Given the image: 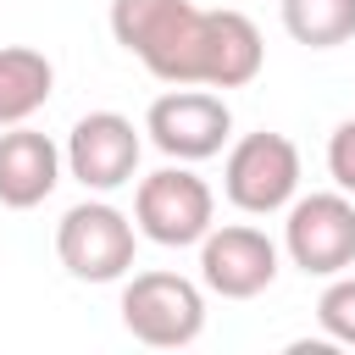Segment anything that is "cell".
Returning <instances> with one entry per match:
<instances>
[{"mask_svg": "<svg viewBox=\"0 0 355 355\" xmlns=\"http://www.w3.org/2000/svg\"><path fill=\"white\" fill-rule=\"evenodd\" d=\"M111 39L172 89H244L266 67L261 28L227 6L200 11L194 0H111Z\"/></svg>", "mask_w": 355, "mask_h": 355, "instance_id": "cell-1", "label": "cell"}, {"mask_svg": "<svg viewBox=\"0 0 355 355\" xmlns=\"http://www.w3.org/2000/svg\"><path fill=\"white\" fill-rule=\"evenodd\" d=\"M55 255L78 283H122L139 255V222L111 200H78L55 222Z\"/></svg>", "mask_w": 355, "mask_h": 355, "instance_id": "cell-2", "label": "cell"}, {"mask_svg": "<svg viewBox=\"0 0 355 355\" xmlns=\"http://www.w3.org/2000/svg\"><path fill=\"white\" fill-rule=\"evenodd\" d=\"M116 311L122 327L150 349H183L205 333V288L183 272H133Z\"/></svg>", "mask_w": 355, "mask_h": 355, "instance_id": "cell-3", "label": "cell"}, {"mask_svg": "<svg viewBox=\"0 0 355 355\" xmlns=\"http://www.w3.org/2000/svg\"><path fill=\"white\" fill-rule=\"evenodd\" d=\"M216 194L205 178L189 172V161L178 166H161L150 178H139V194H133V222L150 244L161 250H183V244H200L216 222Z\"/></svg>", "mask_w": 355, "mask_h": 355, "instance_id": "cell-4", "label": "cell"}, {"mask_svg": "<svg viewBox=\"0 0 355 355\" xmlns=\"http://www.w3.org/2000/svg\"><path fill=\"white\" fill-rule=\"evenodd\" d=\"M222 194L227 205H239L244 216H272V211H288L294 194H300V150L288 133H244L233 150H227V166H222Z\"/></svg>", "mask_w": 355, "mask_h": 355, "instance_id": "cell-5", "label": "cell"}, {"mask_svg": "<svg viewBox=\"0 0 355 355\" xmlns=\"http://www.w3.org/2000/svg\"><path fill=\"white\" fill-rule=\"evenodd\" d=\"M283 255L305 277H338L355 266V200L344 189L294 194L283 216Z\"/></svg>", "mask_w": 355, "mask_h": 355, "instance_id": "cell-6", "label": "cell"}, {"mask_svg": "<svg viewBox=\"0 0 355 355\" xmlns=\"http://www.w3.org/2000/svg\"><path fill=\"white\" fill-rule=\"evenodd\" d=\"M144 133L161 155L172 161H211L222 155L227 133H233V111L222 94H211L205 83H183V89H166L161 100H150L144 111Z\"/></svg>", "mask_w": 355, "mask_h": 355, "instance_id": "cell-7", "label": "cell"}, {"mask_svg": "<svg viewBox=\"0 0 355 355\" xmlns=\"http://www.w3.org/2000/svg\"><path fill=\"white\" fill-rule=\"evenodd\" d=\"M61 155H67V172L89 194H111V189L133 183L139 155H144V139H139V128L122 111H89V116L72 122Z\"/></svg>", "mask_w": 355, "mask_h": 355, "instance_id": "cell-8", "label": "cell"}, {"mask_svg": "<svg viewBox=\"0 0 355 355\" xmlns=\"http://www.w3.org/2000/svg\"><path fill=\"white\" fill-rule=\"evenodd\" d=\"M200 283L222 300H255L277 283V244L250 222L211 227L200 239Z\"/></svg>", "mask_w": 355, "mask_h": 355, "instance_id": "cell-9", "label": "cell"}, {"mask_svg": "<svg viewBox=\"0 0 355 355\" xmlns=\"http://www.w3.org/2000/svg\"><path fill=\"white\" fill-rule=\"evenodd\" d=\"M61 166H67V155H61V144L50 133H39L28 122L0 128V205L6 211L44 205L55 194V183H61Z\"/></svg>", "mask_w": 355, "mask_h": 355, "instance_id": "cell-10", "label": "cell"}, {"mask_svg": "<svg viewBox=\"0 0 355 355\" xmlns=\"http://www.w3.org/2000/svg\"><path fill=\"white\" fill-rule=\"evenodd\" d=\"M55 89V67L33 44H0V128L28 122Z\"/></svg>", "mask_w": 355, "mask_h": 355, "instance_id": "cell-11", "label": "cell"}, {"mask_svg": "<svg viewBox=\"0 0 355 355\" xmlns=\"http://www.w3.org/2000/svg\"><path fill=\"white\" fill-rule=\"evenodd\" d=\"M283 28L294 44L333 50L355 39V0H283Z\"/></svg>", "mask_w": 355, "mask_h": 355, "instance_id": "cell-12", "label": "cell"}, {"mask_svg": "<svg viewBox=\"0 0 355 355\" xmlns=\"http://www.w3.org/2000/svg\"><path fill=\"white\" fill-rule=\"evenodd\" d=\"M316 322H322V333H327L333 344L355 349V277H349V272L327 277V288H322V300H316Z\"/></svg>", "mask_w": 355, "mask_h": 355, "instance_id": "cell-13", "label": "cell"}, {"mask_svg": "<svg viewBox=\"0 0 355 355\" xmlns=\"http://www.w3.org/2000/svg\"><path fill=\"white\" fill-rule=\"evenodd\" d=\"M327 172L344 194H355V116H344L327 139Z\"/></svg>", "mask_w": 355, "mask_h": 355, "instance_id": "cell-14", "label": "cell"}]
</instances>
